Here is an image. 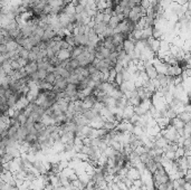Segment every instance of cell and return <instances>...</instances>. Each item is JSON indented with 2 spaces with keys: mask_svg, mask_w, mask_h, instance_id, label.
<instances>
[{
  "mask_svg": "<svg viewBox=\"0 0 191 190\" xmlns=\"http://www.w3.org/2000/svg\"><path fill=\"white\" fill-rule=\"evenodd\" d=\"M134 46H135V42H133L131 39H125L122 44V49L124 50L126 55H131L134 52Z\"/></svg>",
  "mask_w": 191,
  "mask_h": 190,
  "instance_id": "obj_1",
  "label": "cell"
},
{
  "mask_svg": "<svg viewBox=\"0 0 191 190\" xmlns=\"http://www.w3.org/2000/svg\"><path fill=\"white\" fill-rule=\"evenodd\" d=\"M24 69H25V72H26V74H27L28 76H30L31 74H34V73L37 72V69H38L37 62H29V60H28V63L25 65Z\"/></svg>",
  "mask_w": 191,
  "mask_h": 190,
  "instance_id": "obj_2",
  "label": "cell"
},
{
  "mask_svg": "<svg viewBox=\"0 0 191 190\" xmlns=\"http://www.w3.org/2000/svg\"><path fill=\"white\" fill-rule=\"evenodd\" d=\"M55 56L59 59V62H63V60H67V59L72 58V53L68 52L67 49H60Z\"/></svg>",
  "mask_w": 191,
  "mask_h": 190,
  "instance_id": "obj_3",
  "label": "cell"
},
{
  "mask_svg": "<svg viewBox=\"0 0 191 190\" xmlns=\"http://www.w3.org/2000/svg\"><path fill=\"white\" fill-rule=\"evenodd\" d=\"M58 20H59V22H60V25H62L63 29H65V28H66L67 26L70 24L68 16H67L66 14H64V12H60V14H58Z\"/></svg>",
  "mask_w": 191,
  "mask_h": 190,
  "instance_id": "obj_4",
  "label": "cell"
},
{
  "mask_svg": "<svg viewBox=\"0 0 191 190\" xmlns=\"http://www.w3.org/2000/svg\"><path fill=\"white\" fill-rule=\"evenodd\" d=\"M56 36H57V34H56L55 31L52 30V29H47V30L44 31L42 40L43 42H48V40H50V39H53V38H55Z\"/></svg>",
  "mask_w": 191,
  "mask_h": 190,
  "instance_id": "obj_5",
  "label": "cell"
},
{
  "mask_svg": "<svg viewBox=\"0 0 191 190\" xmlns=\"http://www.w3.org/2000/svg\"><path fill=\"white\" fill-rule=\"evenodd\" d=\"M18 44H17V42L16 40H9L8 43H6L5 44V47H6V49H7V53L8 52H14V50H16V49L18 48Z\"/></svg>",
  "mask_w": 191,
  "mask_h": 190,
  "instance_id": "obj_6",
  "label": "cell"
},
{
  "mask_svg": "<svg viewBox=\"0 0 191 190\" xmlns=\"http://www.w3.org/2000/svg\"><path fill=\"white\" fill-rule=\"evenodd\" d=\"M120 19L118 18V16H111V18H110V21L107 22L108 27L112 28V29H114V28L118 27V25L120 24Z\"/></svg>",
  "mask_w": 191,
  "mask_h": 190,
  "instance_id": "obj_7",
  "label": "cell"
},
{
  "mask_svg": "<svg viewBox=\"0 0 191 190\" xmlns=\"http://www.w3.org/2000/svg\"><path fill=\"white\" fill-rule=\"evenodd\" d=\"M85 46H74L73 52H72V58H76L77 56H80L84 50Z\"/></svg>",
  "mask_w": 191,
  "mask_h": 190,
  "instance_id": "obj_8",
  "label": "cell"
},
{
  "mask_svg": "<svg viewBox=\"0 0 191 190\" xmlns=\"http://www.w3.org/2000/svg\"><path fill=\"white\" fill-rule=\"evenodd\" d=\"M1 68L4 69V72L6 73V75H9V74L12 72V68H11V65L9 60L2 63V64H1Z\"/></svg>",
  "mask_w": 191,
  "mask_h": 190,
  "instance_id": "obj_9",
  "label": "cell"
},
{
  "mask_svg": "<svg viewBox=\"0 0 191 190\" xmlns=\"http://www.w3.org/2000/svg\"><path fill=\"white\" fill-rule=\"evenodd\" d=\"M45 81L47 82V83H49V84H54L55 83V81H56V74L54 72H52V73H47V75H46V78H45Z\"/></svg>",
  "mask_w": 191,
  "mask_h": 190,
  "instance_id": "obj_10",
  "label": "cell"
},
{
  "mask_svg": "<svg viewBox=\"0 0 191 190\" xmlns=\"http://www.w3.org/2000/svg\"><path fill=\"white\" fill-rule=\"evenodd\" d=\"M103 11H97V14L95 15V17L92 18L93 19V21L95 22V25H97V24H101L102 21H103Z\"/></svg>",
  "mask_w": 191,
  "mask_h": 190,
  "instance_id": "obj_11",
  "label": "cell"
},
{
  "mask_svg": "<svg viewBox=\"0 0 191 190\" xmlns=\"http://www.w3.org/2000/svg\"><path fill=\"white\" fill-rule=\"evenodd\" d=\"M123 82H124V80H123V75H122V73H116V76H115V78H114V83L116 84L118 86H120Z\"/></svg>",
  "mask_w": 191,
  "mask_h": 190,
  "instance_id": "obj_12",
  "label": "cell"
},
{
  "mask_svg": "<svg viewBox=\"0 0 191 190\" xmlns=\"http://www.w3.org/2000/svg\"><path fill=\"white\" fill-rule=\"evenodd\" d=\"M37 75H38L39 81H44L46 78L47 72H46L45 69H37Z\"/></svg>",
  "mask_w": 191,
  "mask_h": 190,
  "instance_id": "obj_13",
  "label": "cell"
},
{
  "mask_svg": "<svg viewBox=\"0 0 191 190\" xmlns=\"http://www.w3.org/2000/svg\"><path fill=\"white\" fill-rule=\"evenodd\" d=\"M140 6H141V8H142V9L146 10L148 8L151 7V4H150L149 0H141V2H140Z\"/></svg>",
  "mask_w": 191,
  "mask_h": 190,
  "instance_id": "obj_14",
  "label": "cell"
},
{
  "mask_svg": "<svg viewBox=\"0 0 191 190\" xmlns=\"http://www.w3.org/2000/svg\"><path fill=\"white\" fill-rule=\"evenodd\" d=\"M28 55H29V50H27V49H25L24 47H22L21 50H20V53H19V57L25 58V59H28Z\"/></svg>",
  "mask_w": 191,
  "mask_h": 190,
  "instance_id": "obj_15",
  "label": "cell"
},
{
  "mask_svg": "<svg viewBox=\"0 0 191 190\" xmlns=\"http://www.w3.org/2000/svg\"><path fill=\"white\" fill-rule=\"evenodd\" d=\"M28 60L29 62H37V54L34 52H29V55H28Z\"/></svg>",
  "mask_w": 191,
  "mask_h": 190,
  "instance_id": "obj_16",
  "label": "cell"
},
{
  "mask_svg": "<svg viewBox=\"0 0 191 190\" xmlns=\"http://www.w3.org/2000/svg\"><path fill=\"white\" fill-rule=\"evenodd\" d=\"M9 62H10V65H11L12 71H17V69L20 68V66H19V64H18L17 60H9Z\"/></svg>",
  "mask_w": 191,
  "mask_h": 190,
  "instance_id": "obj_17",
  "label": "cell"
},
{
  "mask_svg": "<svg viewBox=\"0 0 191 190\" xmlns=\"http://www.w3.org/2000/svg\"><path fill=\"white\" fill-rule=\"evenodd\" d=\"M18 64H19V66L20 67H25V65L28 63V59H25V58H21V57H19V58L17 59Z\"/></svg>",
  "mask_w": 191,
  "mask_h": 190,
  "instance_id": "obj_18",
  "label": "cell"
},
{
  "mask_svg": "<svg viewBox=\"0 0 191 190\" xmlns=\"http://www.w3.org/2000/svg\"><path fill=\"white\" fill-rule=\"evenodd\" d=\"M54 56H55V53L53 52V49L52 48H47V54H46V57H47V58H48V60L50 58H53V57H54Z\"/></svg>",
  "mask_w": 191,
  "mask_h": 190,
  "instance_id": "obj_19",
  "label": "cell"
},
{
  "mask_svg": "<svg viewBox=\"0 0 191 190\" xmlns=\"http://www.w3.org/2000/svg\"><path fill=\"white\" fill-rule=\"evenodd\" d=\"M85 10V7H84L83 5H78V6H76L75 7V12L76 14H80V12H83V11Z\"/></svg>",
  "mask_w": 191,
  "mask_h": 190,
  "instance_id": "obj_20",
  "label": "cell"
},
{
  "mask_svg": "<svg viewBox=\"0 0 191 190\" xmlns=\"http://www.w3.org/2000/svg\"><path fill=\"white\" fill-rule=\"evenodd\" d=\"M68 47H70V45H68V44H67V43L65 42L64 39H63L62 44H60V48H62V49H68Z\"/></svg>",
  "mask_w": 191,
  "mask_h": 190,
  "instance_id": "obj_21",
  "label": "cell"
},
{
  "mask_svg": "<svg viewBox=\"0 0 191 190\" xmlns=\"http://www.w3.org/2000/svg\"><path fill=\"white\" fill-rule=\"evenodd\" d=\"M103 14H104V12H103ZM110 18H111V15H108V14L103 15V21H104V22H106V24H107L108 21H110Z\"/></svg>",
  "mask_w": 191,
  "mask_h": 190,
  "instance_id": "obj_22",
  "label": "cell"
},
{
  "mask_svg": "<svg viewBox=\"0 0 191 190\" xmlns=\"http://www.w3.org/2000/svg\"><path fill=\"white\" fill-rule=\"evenodd\" d=\"M39 1H42V0H32V5H35V4H38Z\"/></svg>",
  "mask_w": 191,
  "mask_h": 190,
  "instance_id": "obj_23",
  "label": "cell"
},
{
  "mask_svg": "<svg viewBox=\"0 0 191 190\" xmlns=\"http://www.w3.org/2000/svg\"><path fill=\"white\" fill-rule=\"evenodd\" d=\"M0 115H1V113H0Z\"/></svg>",
  "mask_w": 191,
  "mask_h": 190,
  "instance_id": "obj_24",
  "label": "cell"
}]
</instances>
